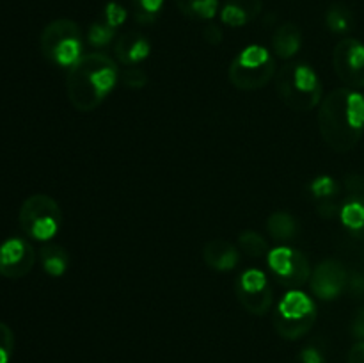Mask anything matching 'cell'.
Wrapping results in <instances>:
<instances>
[{"instance_id":"2e32d148","label":"cell","mask_w":364,"mask_h":363,"mask_svg":"<svg viewBox=\"0 0 364 363\" xmlns=\"http://www.w3.org/2000/svg\"><path fill=\"white\" fill-rule=\"evenodd\" d=\"M262 13V0H226L220 7V20L228 27H244Z\"/></svg>"},{"instance_id":"7402d4cb","label":"cell","mask_w":364,"mask_h":363,"mask_svg":"<svg viewBox=\"0 0 364 363\" xmlns=\"http://www.w3.org/2000/svg\"><path fill=\"white\" fill-rule=\"evenodd\" d=\"M238 248L242 253L252 258H262L269 255V241L255 230H244L238 235Z\"/></svg>"},{"instance_id":"3957f363","label":"cell","mask_w":364,"mask_h":363,"mask_svg":"<svg viewBox=\"0 0 364 363\" xmlns=\"http://www.w3.org/2000/svg\"><path fill=\"white\" fill-rule=\"evenodd\" d=\"M276 91L294 110H311L322 103V82L306 63H288L276 73Z\"/></svg>"},{"instance_id":"30bf717a","label":"cell","mask_w":364,"mask_h":363,"mask_svg":"<svg viewBox=\"0 0 364 363\" xmlns=\"http://www.w3.org/2000/svg\"><path fill=\"white\" fill-rule=\"evenodd\" d=\"M333 66L338 77L350 89L364 88V43L355 38H345L336 43Z\"/></svg>"},{"instance_id":"6da1fadb","label":"cell","mask_w":364,"mask_h":363,"mask_svg":"<svg viewBox=\"0 0 364 363\" xmlns=\"http://www.w3.org/2000/svg\"><path fill=\"white\" fill-rule=\"evenodd\" d=\"M318 128L334 152L355 148L364 134V95L350 88L333 89L320 103Z\"/></svg>"},{"instance_id":"f1b7e54d","label":"cell","mask_w":364,"mask_h":363,"mask_svg":"<svg viewBox=\"0 0 364 363\" xmlns=\"http://www.w3.org/2000/svg\"><path fill=\"white\" fill-rule=\"evenodd\" d=\"M348 294L354 299L363 301L364 299V273L355 270V273H348V283H347Z\"/></svg>"},{"instance_id":"52a82bcc","label":"cell","mask_w":364,"mask_h":363,"mask_svg":"<svg viewBox=\"0 0 364 363\" xmlns=\"http://www.w3.org/2000/svg\"><path fill=\"white\" fill-rule=\"evenodd\" d=\"M18 223L28 238L48 242L60 230L63 212H60L59 203L52 196L32 194L21 203Z\"/></svg>"},{"instance_id":"d6a6232c","label":"cell","mask_w":364,"mask_h":363,"mask_svg":"<svg viewBox=\"0 0 364 363\" xmlns=\"http://www.w3.org/2000/svg\"><path fill=\"white\" fill-rule=\"evenodd\" d=\"M347 359L348 363H364V342H358L355 345H352Z\"/></svg>"},{"instance_id":"603a6c76","label":"cell","mask_w":364,"mask_h":363,"mask_svg":"<svg viewBox=\"0 0 364 363\" xmlns=\"http://www.w3.org/2000/svg\"><path fill=\"white\" fill-rule=\"evenodd\" d=\"M309 189H311L313 196H315L318 201H334V198H336L338 192H340L338 182L334 180V178L326 177V174L315 178V180L311 182V185H309Z\"/></svg>"},{"instance_id":"83f0119b","label":"cell","mask_w":364,"mask_h":363,"mask_svg":"<svg viewBox=\"0 0 364 363\" xmlns=\"http://www.w3.org/2000/svg\"><path fill=\"white\" fill-rule=\"evenodd\" d=\"M127 9L117 2H109L105 7V21L110 27L117 28L127 21Z\"/></svg>"},{"instance_id":"e0dca14e","label":"cell","mask_w":364,"mask_h":363,"mask_svg":"<svg viewBox=\"0 0 364 363\" xmlns=\"http://www.w3.org/2000/svg\"><path fill=\"white\" fill-rule=\"evenodd\" d=\"M302 46V32L291 21L281 23L272 36V50L279 59L290 60Z\"/></svg>"},{"instance_id":"7c38bea8","label":"cell","mask_w":364,"mask_h":363,"mask_svg":"<svg viewBox=\"0 0 364 363\" xmlns=\"http://www.w3.org/2000/svg\"><path fill=\"white\" fill-rule=\"evenodd\" d=\"M36 263V249L27 238L9 237L0 244V276L7 280L25 278Z\"/></svg>"},{"instance_id":"9c48e42d","label":"cell","mask_w":364,"mask_h":363,"mask_svg":"<svg viewBox=\"0 0 364 363\" xmlns=\"http://www.w3.org/2000/svg\"><path fill=\"white\" fill-rule=\"evenodd\" d=\"M235 294L244 306L245 312L251 315H265L272 306L274 294L270 287L269 276L259 269H245L235 283Z\"/></svg>"},{"instance_id":"f546056e","label":"cell","mask_w":364,"mask_h":363,"mask_svg":"<svg viewBox=\"0 0 364 363\" xmlns=\"http://www.w3.org/2000/svg\"><path fill=\"white\" fill-rule=\"evenodd\" d=\"M352 335L358 338L359 342H364V306L358 310V313L352 319Z\"/></svg>"},{"instance_id":"ba28073f","label":"cell","mask_w":364,"mask_h":363,"mask_svg":"<svg viewBox=\"0 0 364 363\" xmlns=\"http://www.w3.org/2000/svg\"><path fill=\"white\" fill-rule=\"evenodd\" d=\"M267 263L274 280L279 281L288 290H301L313 273L308 256L291 246H277L270 249Z\"/></svg>"},{"instance_id":"5bb4252c","label":"cell","mask_w":364,"mask_h":363,"mask_svg":"<svg viewBox=\"0 0 364 363\" xmlns=\"http://www.w3.org/2000/svg\"><path fill=\"white\" fill-rule=\"evenodd\" d=\"M149 52H151V43L141 32H123L114 41V53L124 66H139L142 60L148 59Z\"/></svg>"},{"instance_id":"d6986e66","label":"cell","mask_w":364,"mask_h":363,"mask_svg":"<svg viewBox=\"0 0 364 363\" xmlns=\"http://www.w3.org/2000/svg\"><path fill=\"white\" fill-rule=\"evenodd\" d=\"M39 256H41L43 270L48 276H63L68 270V267H70V253L66 251V248L59 244H50V242L45 244L41 251H39Z\"/></svg>"},{"instance_id":"44dd1931","label":"cell","mask_w":364,"mask_h":363,"mask_svg":"<svg viewBox=\"0 0 364 363\" xmlns=\"http://www.w3.org/2000/svg\"><path fill=\"white\" fill-rule=\"evenodd\" d=\"M326 23L334 34H347L354 28V14L343 4H333L326 13Z\"/></svg>"},{"instance_id":"ffe728a7","label":"cell","mask_w":364,"mask_h":363,"mask_svg":"<svg viewBox=\"0 0 364 363\" xmlns=\"http://www.w3.org/2000/svg\"><path fill=\"white\" fill-rule=\"evenodd\" d=\"M178 9L191 20H212L219 11V0H174Z\"/></svg>"},{"instance_id":"7a4b0ae2","label":"cell","mask_w":364,"mask_h":363,"mask_svg":"<svg viewBox=\"0 0 364 363\" xmlns=\"http://www.w3.org/2000/svg\"><path fill=\"white\" fill-rule=\"evenodd\" d=\"M117 78L119 71L112 57L102 52L85 53L68 70V100L80 112H91L105 102Z\"/></svg>"},{"instance_id":"d4e9b609","label":"cell","mask_w":364,"mask_h":363,"mask_svg":"<svg viewBox=\"0 0 364 363\" xmlns=\"http://www.w3.org/2000/svg\"><path fill=\"white\" fill-rule=\"evenodd\" d=\"M14 352V333L4 320H0V363H9Z\"/></svg>"},{"instance_id":"277c9868","label":"cell","mask_w":364,"mask_h":363,"mask_svg":"<svg viewBox=\"0 0 364 363\" xmlns=\"http://www.w3.org/2000/svg\"><path fill=\"white\" fill-rule=\"evenodd\" d=\"M316 315L315 301L306 292L288 290L272 313L274 330L284 340H299L313 330Z\"/></svg>"},{"instance_id":"484cf974","label":"cell","mask_w":364,"mask_h":363,"mask_svg":"<svg viewBox=\"0 0 364 363\" xmlns=\"http://www.w3.org/2000/svg\"><path fill=\"white\" fill-rule=\"evenodd\" d=\"M135 2L139 6L137 14H135L137 21H141V23H151V21H155L156 13L162 9L164 0H135Z\"/></svg>"},{"instance_id":"8fae6325","label":"cell","mask_w":364,"mask_h":363,"mask_svg":"<svg viewBox=\"0 0 364 363\" xmlns=\"http://www.w3.org/2000/svg\"><path fill=\"white\" fill-rule=\"evenodd\" d=\"M348 270L343 262L336 258H326L313 269L309 287L315 298L322 301H334L347 290Z\"/></svg>"},{"instance_id":"ac0fdd59","label":"cell","mask_w":364,"mask_h":363,"mask_svg":"<svg viewBox=\"0 0 364 363\" xmlns=\"http://www.w3.org/2000/svg\"><path fill=\"white\" fill-rule=\"evenodd\" d=\"M267 231L270 238L277 242V246H288L297 238L301 226L295 216H291L287 210H276L267 219Z\"/></svg>"},{"instance_id":"cb8c5ba5","label":"cell","mask_w":364,"mask_h":363,"mask_svg":"<svg viewBox=\"0 0 364 363\" xmlns=\"http://www.w3.org/2000/svg\"><path fill=\"white\" fill-rule=\"evenodd\" d=\"M114 38H116V28L110 27L107 21H95L87 31L89 45L98 46V48L110 45Z\"/></svg>"},{"instance_id":"4dcf8cb0","label":"cell","mask_w":364,"mask_h":363,"mask_svg":"<svg viewBox=\"0 0 364 363\" xmlns=\"http://www.w3.org/2000/svg\"><path fill=\"white\" fill-rule=\"evenodd\" d=\"M203 38L206 39L212 45H219L223 41V28L219 25H206L205 31H203Z\"/></svg>"},{"instance_id":"9a60e30c","label":"cell","mask_w":364,"mask_h":363,"mask_svg":"<svg viewBox=\"0 0 364 363\" xmlns=\"http://www.w3.org/2000/svg\"><path fill=\"white\" fill-rule=\"evenodd\" d=\"M203 260L210 269L228 273V270H233L240 262V249L235 248L230 241L212 238L203 248Z\"/></svg>"},{"instance_id":"5b68a950","label":"cell","mask_w":364,"mask_h":363,"mask_svg":"<svg viewBox=\"0 0 364 363\" xmlns=\"http://www.w3.org/2000/svg\"><path fill=\"white\" fill-rule=\"evenodd\" d=\"M276 59L263 45H249L230 64L228 77L240 91L262 89L276 77Z\"/></svg>"},{"instance_id":"4fadbf2b","label":"cell","mask_w":364,"mask_h":363,"mask_svg":"<svg viewBox=\"0 0 364 363\" xmlns=\"http://www.w3.org/2000/svg\"><path fill=\"white\" fill-rule=\"evenodd\" d=\"M348 196L341 203L340 221L352 235H364V177L348 174L345 178Z\"/></svg>"},{"instance_id":"8992f818","label":"cell","mask_w":364,"mask_h":363,"mask_svg":"<svg viewBox=\"0 0 364 363\" xmlns=\"http://www.w3.org/2000/svg\"><path fill=\"white\" fill-rule=\"evenodd\" d=\"M41 53L46 60L63 68H71L84 53V41H82V31L77 21L59 18L53 20L43 28L39 38Z\"/></svg>"},{"instance_id":"1f68e13d","label":"cell","mask_w":364,"mask_h":363,"mask_svg":"<svg viewBox=\"0 0 364 363\" xmlns=\"http://www.w3.org/2000/svg\"><path fill=\"white\" fill-rule=\"evenodd\" d=\"M301 362L302 363H323V356L318 349L313 347V345H309V347H306L304 351L301 352Z\"/></svg>"},{"instance_id":"4316f807","label":"cell","mask_w":364,"mask_h":363,"mask_svg":"<svg viewBox=\"0 0 364 363\" xmlns=\"http://www.w3.org/2000/svg\"><path fill=\"white\" fill-rule=\"evenodd\" d=\"M121 78H123V84L130 89H141L148 84V75L141 66H127Z\"/></svg>"}]
</instances>
